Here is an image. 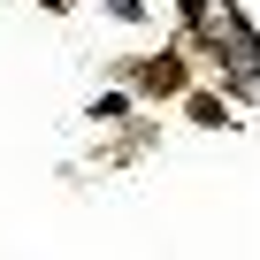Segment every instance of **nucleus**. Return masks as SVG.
I'll return each instance as SVG.
<instances>
[{
	"mask_svg": "<svg viewBox=\"0 0 260 260\" xmlns=\"http://www.w3.org/2000/svg\"><path fill=\"white\" fill-rule=\"evenodd\" d=\"M107 8H115V16H138V0H107Z\"/></svg>",
	"mask_w": 260,
	"mask_h": 260,
	"instance_id": "1",
	"label": "nucleus"
},
{
	"mask_svg": "<svg viewBox=\"0 0 260 260\" xmlns=\"http://www.w3.org/2000/svg\"><path fill=\"white\" fill-rule=\"evenodd\" d=\"M191 8H199V0H191Z\"/></svg>",
	"mask_w": 260,
	"mask_h": 260,
	"instance_id": "2",
	"label": "nucleus"
}]
</instances>
